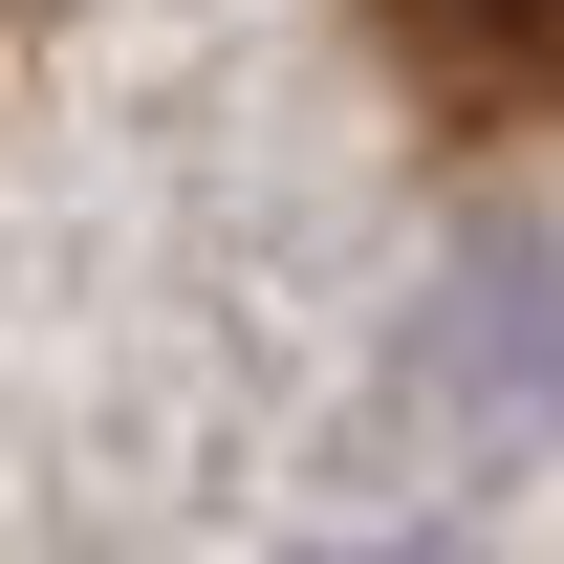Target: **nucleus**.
Wrapping results in <instances>:
<instances>
[{"label": "nucleus", "instance_id": "nucleus-1", "mask_svg": "<svg viewBox=\"0 0 564 564\" xmlns=\"http://www.w3.org/2000/svg\"><path fill=\"white\" fill-rule=\"evenodd\" d=\"M369 44L456 152H564V0H369Z\"/></svg>", "mask_w": 564, "mask_h": 564}]
</instances>
